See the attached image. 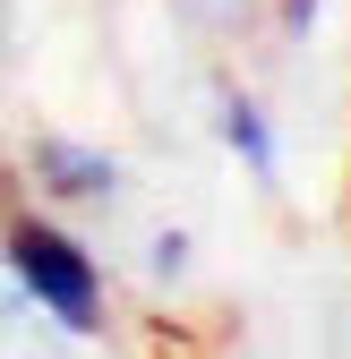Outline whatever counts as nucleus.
I'll return each instance as SVG.
<instances>
[{
  "label": "nucleus",
  "instance_id": "1",
  "mask_svg": "<svg viewBox=\"0 0 351 359\" xmlns=\"http://www.w3.org/2000/svg\"><path fill=\"white\" fill-rule=\"evenodd\" d=\"M9 283L52 325L103 334V274H95V257H86L69 231H52V222H18V231H9Z\"/></svg>",
  "mask_w": 351,
  "mask_h": 359
},
{
  "label": "nucleus",
  "instance_id": "2",
  "mask_svg": "<svg viewBox=\"0 0 351 359\" xmlns=\"http://www.w3.org/2000/svg\"><path fill=\"white\" fill-rule=\"evenodd\" d=\"M34 171H43L52 197H112V189H120V163H112V154H86L77 137H43V146H34Z\"/></svg>",
  "mask_w": 351,
  "mask_h": 359
},
{
  "label": "nucleus",
  "instance_id": "3",
  "mask_svg": "<svg viewBox=\"0 0 351 359\" xmlns=\"http://www.w3.org/2000/svg\"><path fill=\"white\" fill-rule=\"evenodd\" d=\"M223 137H232V154H240L257 180H274V128H266V111H257L249 95H232V103H223Z\"/></svg>",
  "mask_w": 351,
  "mask_h": 359
}]
</instances>
